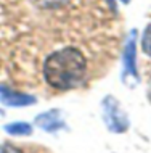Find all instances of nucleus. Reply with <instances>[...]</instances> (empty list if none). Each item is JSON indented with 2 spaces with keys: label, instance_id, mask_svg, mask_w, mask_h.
Returning <instances> with one entry per match:
<instances>
[{
  "label": "nucleus",
  "instance_id": "nucleus-3",
  "mask_svg": "<svg viewBox=\"0 0 151 153\" xmlns=\"http://www.w3.org/2000/svg\"><path fill=\"white\" fill-rule=\"evenodd\" d=\"M35 97L32 95H27V94H19V92H15V90L5 87V85H0V103L3 105H8V106H27V105H32L35 103Z\"/></svg>",
  "mask_w": 151,
  "mask_h": 153
},
{
  "label": "nucleus",
  "instance_id": "nucleus-12",
  "mask_svg": "<svg viewBox=\"0 0 151 153\" xmlns=\"http://www.w3.org/2000/svg\"><path fill=\"white\" fill-rule=\"evenodd\" d=\"M0 114H2V110H0Z\"/></svg>",
  "mask_w": 151,
  "mask_h": 153
},
{
  "label": "nucleus",
  "instance_id": "nucleus-10",
  "mask_svg": "<svg viewBox=\"0 0 151 153\" xmlns=\"http://www.w3.org/2000/svg\"><path fill=\"white\" fill-rule=\"evenodd\" d=\"M121 2H122V3H129L130 0H121Z\"/></svg>",
  "mask_w": 151,
  "mask_h": 153
},
{
  "label": "nucleus",
  "instance_id": "nucleus-2",
  "mask_svg": "<svg viewBox=\"0 0 151 153\" xmlns=\"http://www.w3.org/2000/svg\"><path fill=\"white\" fill-rule=\"evenodd\" d=\"M103 119L108 129L111 132H116V134H122L129 127L127 114L122 111L119 102L111 95H108L103 100Z\"/></svg>",
  "mask_w": 151,
  "mask_h": 153
},
{
  "label": "nucleus",
  "instance_id": "nucleus-4",
  "mask_svg": "<svg viewBox=\"0 0 151 153\" xmlns=\"http://www.w3.org/2000/svg\"><path fill=\"white\" fill-rule=\"evenodd\" d=\"M35 126L47 131V132H55V131L63 129L64 121L61 119L60 110H50V111H45V113L39 114L35 118Z\"/></svg>",
  "mask_w": 151,
  "mask_h": 153
},
{
  "label": "nucleus",
  "instance_id": "nucleus-9",
  "mask_svg": "<svg viewBox=\"0 0 151 153\" xmlns=\"http://www.w3.org/2000/svg\"><path fill=\"white\" fill-rule=\"evenodd\" d=\"M0 153H23L19 148H16L13 145H8V143H5V145H0Z\"/></svg>",
  "mask_w": 151,
  "mask_h": 153
},
{
  "label": "nucleus",
  "instance_id": "nucleus-5",
  "mask_svg": "<svg viewBox=\"0 0 151 153\" xmlns=\"http://www.w3.org/2000/svg\"><path fill=\"white\" fill-rule=\"evenodd\" d=\"M137 31H132L127 39V45H125V52H124V66H125V73L132 74L133 77H138L137 71Z\"/></svg>",
  "mask_w": 151,
  "mask_h": 153
},
{
  "label": "nucleus",
  "instance_id": "nucleus-1",
  "mask_svg": "<svg viewBox=\"0 0 151 153\" xmlns=\"http://www.w3.org/2000/svg\"><path fill=\"white\" fill-rule=\"evenodd\" d=\"M87 73L85 56L74 47L52 53L43 65V76L48 85L58 90H69L80 84Z\"/></svg>",
  "mask_w": 151,
  "mask_h": 153
},
{
  "label": "nucleus",
  "instance_id": "nucleus-6",
  "mask_svg": "<svg viewBox=\"0 0 151 153\" xmlns=\"http://www.w3.org/2000/svg\"><path fill=\"white\" fill-rule=\"evenodd\" d=\"M5 131L11 135H29L32 132V127L27 123H13V124H7Z\"/></svg>",
  "mask_w": 151,
  "mask_h": 153
},
{
  "label": "nucleus",
  "instance_id": "nucleus-8",
  "mask_svg": "<svg viewBox=\"0 0 151 153\" xmlns=\"http://www.w3.org/2000/svg\"><path fill=\"white\" fill-rule=\"evenodd\" d=\"M35 2H37L39 7H42V8H50V10H53V8H60V7L66 5L69 0H35Z\"/></svg>",
  "mask_w": 151,
  "mask_h": 153
},
{
  "label": "nucleus",
  "instance_id": "nucleus-7",
  "mask_svg": "<svg viewBox=\"0 0 151 153\" xmlns=\"http://www.w3.org/2000/svg\"><path fill=\"white\" fill-rule=\"evenodd\" d=\"M141 50L151 56V24L145 29V34L141 37Z\"/></svg>",
  "mask_w": 151,
  "mask_h": 153
},
{
  "label": "nucleus",
  "instance_id": "nucleus-11",
  "mask_svg": "<svg viewBox=\"0 0 151 153\" xmlns=\"http://www.w3.org/2000/svg\"><path fill=\"white\" fill-rule=\"evenodd\" d=\"M150 100H151V85H150Z\"/></svg>",
  "mask_w": 151,
  "mask_h": 153
}]
</instances>
